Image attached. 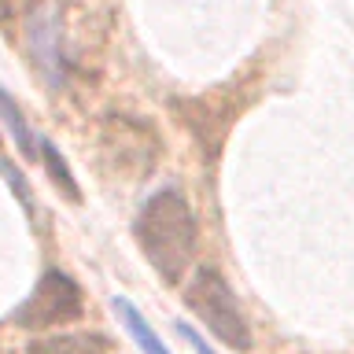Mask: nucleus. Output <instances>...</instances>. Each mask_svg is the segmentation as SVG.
<instances>
[{"label":"nucleus","mask_w":354,"mask_h":354,"mask_svg":"<svg viewBox=\"0 0 354 354\" xmlns=\"http://www.w3.org/2000/svg\"><path fill=\"white\" fill-rule=\"evenodd\" d=\"M133 240H137L140 254L159 273L162 284H181L185 273L192 270L199 243L196 214L188 207V199L177 188L151 192L133 218Z\"/></svg>","instance_id":"1"},{"label":"nucleus","mask_w":354,"mask_h":354,"mask_svg":"<svg viewBox=\"0 0 354 354\" xmlns=\"http://www.w3.org/2000/svg\"><path fill=\"white\" fill-rule=\"evenodd\" d=\"M185 306L214 332V336L232 351H251V328L248 317L232 295L229 281L221 277L218 266H196L192 281L185 284Z\"/></svg>","instance_id":"2"},{"label":"nucleus","mask_w":354,"mask_h":354,"mask_svg":"<svg viewBox=\"0 0 354 354\" xmlns=\"http://www.w3.org/2000/svg\"><path fill=\"white\" fill-rule=\"evenodd\" d=\"M82 314H85V295L74 277L63 270H44L41 281L33 284L30 299L11 314V321L19 328L41 332V328H55V325H71Z\"/></svg>","instance_id":"3"},{"label":"nucleus","mask_w":354,"mask_h":354,"mask_svg":"<svg viewBox=\"0 0 354 354\" xmlns=\"http://www.w3.org/2000/svg\"><path fill=\"white\" fill-rule=\"evenodd\" d=\"M100 148H104V159H115V174H122L126 181H137L159 159V137H155V129L129 115H111L104 122Z\"/></svg>","instance_id":"4"},{"label":"nucleus","mask_w":354,"mask_h":354,"mask_svg":"<svg viewBox=\"0 0 354 354\" xmlns=\"http://www.w3.org/2000/svg\"><path fill=\"white\" fill-rule=\"evenodd\" d=\"M115 343L96 332H66V336H44L33 339L26 354H111Z\"/></svg>","instance_id":"5"},{"label":"nucleus","mask_w":354,"mask_h":354,"mask_svg":"<svg viewBox=\"0 0 354 354\" xmlns=\"http://www.w3.org/2000/svg\"><path fill=\"white\" fill-rule=\"evenodd\" d=\"M111 310L118 314L122 328H126L129 336L137 339V347H140L144 354H170V351H166V343H162L159 336H155V328L148 325V321H144V314L129 303L126 295H115V299H111Z\"/></svg>","instance_id":"6"},{"label":"nucleus","mask_w":354,"mask_h":354,"mask_svg":"<svg viewBox=\"0 0 354 354\" xmlns=\"http://www.w3.org/2000/svg\"><path fill=\"white\" fill-rule=\"evenodd\" d=\"M0 118H4V126L11 129V137H15L19 151L26 155V159H41V140L33 137V129H30L26 115H22V107L11 100V93H8L4 85H0Z\"/></svg>","instance_id":"7"},{"label":"nucleus","mask_w":354,"mask_h":354,"mask_svg":"<svg viewBox=\"0 0 354 354\" xmlns=\"http://www.w3.org/2000/svg\"><path fill=\"white\" fill-rule=\"evenodd\" d=\"M41 162H44V170H48L52 185L59 188V192L71 199V203H82V188H77L71 166H66V159L59 155V148H55L52 140H41Z\"/></svg>","instance_id":"8"},{"label":"nucleus","mask_w":354,"mask_h":354,"mask_svg":"<svg viewBox=\"0 0 354 354\" xmlns=\"http://www.w3.org/2000/svg\"><path fill=\"white\" fill-rule=\"evenodd\" d=\"M174 328H177V332H181V336H185L188 343H192V347H196L199 354H214V351H210V347H207V343H203V339H199V336H196V332H192V325H181V321H177V325H174Z\"/></svg>","instance_id":"9"},{"label":"nucleus","mask_w":354,"mask_h":354,"mask_svg":"<svg viewBox=\"0 0 354 354\" xmlns=\"http://www.w3.org/2000/svg\"><path fill=\"white\" fill-rule=\"evenodd\" d=\"M0 4H4V11H26V15H33V11L41 8V0H0Z\"/></svg>","instance_id":"10"}]
</instances>
